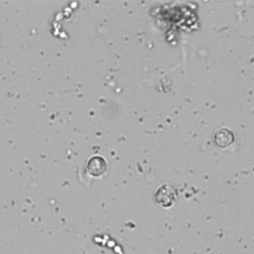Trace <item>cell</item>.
<instances>
[{"label":"cell","mask_w":254,"mask_h":254,"mask_svg":"<svg viewBox=\"0 0 254 254\" xmlns=\"http://www.w3.org/2000/svg\"><path fill=\"white\" fill-rule=\"evenodd\" d=\"M155 198L160 205L164 207H169L174 203L176 199L175 189L169 185H164L160 189H158L155 194Z\"/></svg>","instance_id":"1"},{"label":"cell","mask_w":254,"mask_h":254,"mask_svg":"<svg viewBox=\"0 0 254 254\" xmlns=\"http://www.w3.org/2000/svg\"><path fill=\"white\" fill-rule=\"evenodd\" d=\"M234 140L233 133L227 128H220L214 133V142L221 148H226Z\"/></svg>","instance_id":"2"},{"label":"cell","mask_w":254,"mask_h":254,"mask_svg":"<svg viewBox=\"0 0 254 254\" xmlns=\"http://www.w3.org/2000/svg\"><path fill=\"white\" fill-rule=\"evenodd\" d=\"M105 168H106V164L102 158L94 157L89 161L88 171L94 176L101 175L105 171Z\"/></svg>","instance_id":"3"}]
</instances>
